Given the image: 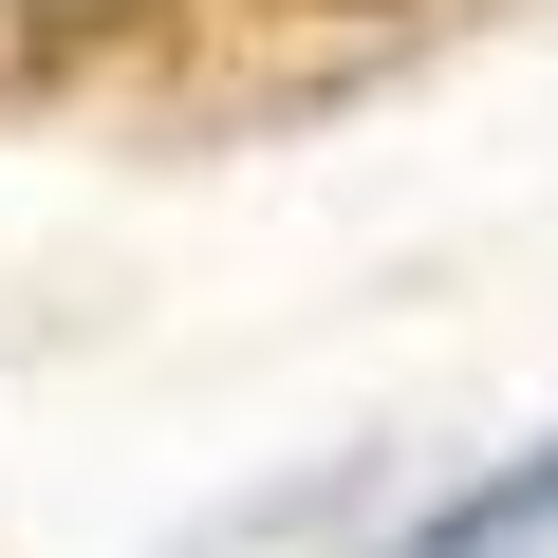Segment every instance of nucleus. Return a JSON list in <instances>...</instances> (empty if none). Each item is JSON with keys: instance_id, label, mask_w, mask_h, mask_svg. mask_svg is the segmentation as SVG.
Here are the masks:
<instances>
[{"instance_id": "1", "label": "nucleus", "mask_w": 558, "mask_h": 558, "mask_svg": "<svg viewBox=\"0 0 558 558\" xmlns=\"http://www.w3.org/2000/svg\"><path fill=\"white\" fill-rule=\"evenodd\" d=\"M539 539H558V428L502 447V465H465V484H428V502L373 521L354 558H539Z\"/></svg>"}]
</instances>
